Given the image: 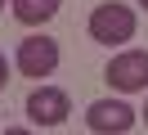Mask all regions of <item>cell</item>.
<instances>
[{"label": "cell", "instance_id": "obj_1", "mask_svg": "<svg viewBox=\"0 0 148 135\" xmlns=\"http://www.w3.org/2000/svg\"><path fill=\"white\" fill-rule=\"evenodd\" d=\"M135 9L130 5H117V0H108V5H94L90 9V41L99 45H126L135 41Z\"/></svg>", "mask_w": 148, "mask_h": 135}, {"label": "cell", "instance_id": "obj_2", "mask_svg": "<svg viewBox=\"0 0 148 135\" xmlns=\"http://www.w3.org/2000/svg\"><path fill=\"white\" fill-rule=\"evenodd\" d=\"M108 86L126 90V95H135V90H148V50H126L117 54V59L108 63Z\"/></svg>", "mask_w": 148, "mask_h": 135}, {"label": "cell", "instance_id": "obj_3", "mask_svg": "<svg viewBox=\"0 0 148 135\" xmlns=\"http://www.w3.org/2000/svg\"><path fill=\"white\" fill-rule=\"evenodd\" d=\"M58 68V41H49V36H27V41H18V72L23 77H49V72Z\"/></svg>", "mask_w": 148, "mask_h": 135}, {"label": "cell", "instance_id": "obj_4", "mask_svg": "<svg viewBox=\"0 0 148 135\" xmlns=\"http://www.w3.org/2000/svg\"><path fill=\"white\" fill-rule=\"evenodd\" d=\"M85 122L99 135H126L130 126H135V108L121 104V99H94V104L85 108Z\"/></svg>", "mask_w": 148, "mask_h": 135}, {"label": "cell", "instance_id": "obj_5", "mask_svg": "<svg viewBox=\"0 0 148 135\" xmlns=\"http://www.w3.org/2000/svg\"><path fill=\"white\" fill-rule=\"evenodd\" d=\"M67 113H72V99L63 90H54V86H40V90L27 95V117L36 126H63Z\"/></svg>", "mask_w": 148, "mask_h": 135}, {"label": "cell", "instance_id": "obj_6", "mask_svg": "<svg viewBox=\"0 0 148 135\" xmlns=\"http://www.w3.org/2000/svg\"><path fill=\"white\" fill-rule=\"evenodd\" d=\"M9 5H14V18H18V23L40 27V23H49V18L58 14L63 0H9Z\"/></svg>", "mask_w": 148, "mask_h": 135}, {"label": "cell", "instance_id": "obj_7", "mask_svg": "<svg viewBox=\"0 0 148 135\" xmlns=\"http://www.w3.org/2000/svg\"><path fill=\"white\" fill-rule=\"evenodd\" d=\"M5 81H9V63H5V54H0V90H5Z\"/></svg>", "mask_w": 148, "mask_h": 135}, {"label": "cell", "instance_id": "obj_8", "mask_svg": "<svg viewBox=\"0 0 148 135\" xmlns=\"http://www.w3.org/2000/svg\"><path fill=\"white\" fill-rule=\"evenodd\" d=\"M5 135H32V131H5Z\"/></svg>", "mask_w": 148, "mask_h": 135}, {"label": "cell", "instance_id": "obj_9", "mask_svg": "<svg viewBox=\"0 0 148 135\" xmlns=\"http://www.w3.org/2000/svg\"><path fill=\"white\" fill-rule=\"evenodd\" d=\"M139 5H144V9H148V0H139Z\"/></svg>", "mask_w": 148, "mask_h": 135}, {"label": "cell", "instance_id": "obj_10", "mask_svg": "<svg viewBox=\"0 0 148 135\" xmlns=\"http://www.w3.org/2000/svg\"><path fill=\"white\" fill-rule=\"evenodd\" d=\"M144 122H148V108H144Z\"/></svg>", "mask_w": 148, "mask_h": 135}, {"label": "cell", "instance_id": "obj_11", "mask_svg": "<svg viewBox=\"0 0 148 135\" xmlns=\"http://www.w3.org/2000/svg\"><path fill=\"white\" fill-rule=\"evenodd\" d=\"M0 9H5V0H0Z\"/></svg>", "mask_w": 148, "mask_h": 135}]
</instances>
